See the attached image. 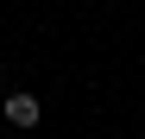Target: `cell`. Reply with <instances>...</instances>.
<instances>
[{
  "label": "cell",
  "mask_w": 145,
  "mask_h": 139,
  "mask_svg": "<svg viewBox=\"0 0 145 139\" xmlns=\"http://www.w3.org/2000/svg\"><path fill=\"white\" fill-rule=\"evenodd\" d=\"M0 120H7V127H19V133H32V127L44 120V101L32 95V89H13V95L0 101Z\"/></svg>",
  "instance_id": "obj_1"
}]
</instances>
